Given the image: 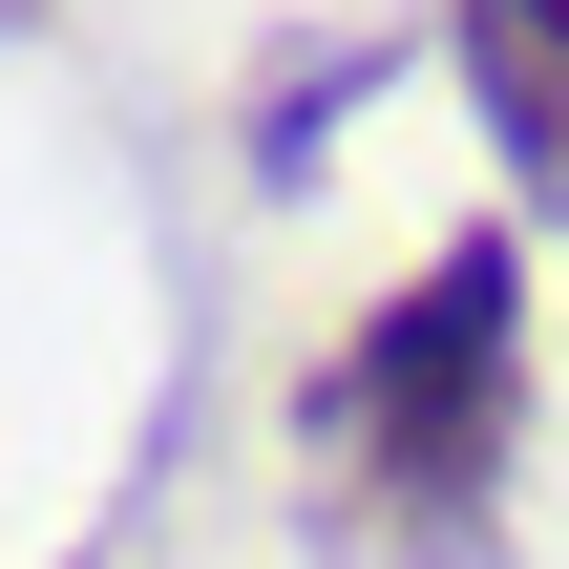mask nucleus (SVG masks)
<instances>
[{
    "label": "nucleus",
    "instance_id": "obj_1",
    "mask_svg": "<svg viewBox=\"0 0 569 569\" xmlns=\"http://www.w3.org/2000/svg\"><path fill=\"white\" fill-rule=\"evenodd\" d=\"M507 422H528V253L507 232H443L317 380V443L359 465V507H401L422 549H465V507L507 486Z\"/></svg>",
    "mask_w": 569,
    "mask_h": 569
},
{
    "label": "nucleus",
    "instance_id": "obj_2",
    "mask_svg": "<svg viewBox=\"0 0 569 569\" xmlns=\"http://www.w3.org/2000/svg\"><path fill=\"white\" fill-rule=\"evenodd\" d=\"M443 42H465V84H486V148L569 211V0H443Z\"/></svg>",
    "mask_w": 569,
    "mask_h": 569
}]
</instances>
